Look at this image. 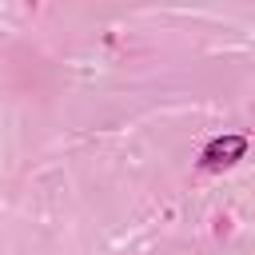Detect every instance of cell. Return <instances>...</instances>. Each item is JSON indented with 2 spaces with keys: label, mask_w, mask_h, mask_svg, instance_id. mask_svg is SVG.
Returning a JSON list of instances; mask_svg holds the SVG:
<instances>
[{
  "label": "cell",
  "mask_w": 255,
  "mask_h": 255,
  "mask_svg": "<svg viewBox=\"0 0 255 255\" xmlns=\"http://www.w3.org/2000/svg\"><path fill=\"white\" fill-rule=\"evenodd\" d=\"M243 151H247V139H243V135H219V139H211V143L203 147V167H207V171L227 167V163H235Z\"/></svg>",
  "instance_id": "1"
}]
</instances>
